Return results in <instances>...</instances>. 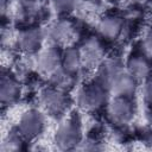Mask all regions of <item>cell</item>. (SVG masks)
<instances>
[{"label": "cell", "mask_w": 152, "mask_h": 152, "mask_svg": "<svg viewBox=\"0 0 152 152\" xmlns=\"http://www.w3.org/2000/svg\"><path fill=\"white\" fill-rule=\"evenodd\" d=\"M52 141L58 150L77 148L83 141V127L78 115H69L55 129Z\"/></svg>", "instance_id": "obj_1"}, {"label": "cell", "mask_w": 152, "mask_h": 152, "mask_svg": "<svg viewBox=\"0 0 152 152\" xmlns=\"http://www.w3.org/2000/svg\"><path fill=\"white\" fill-rule=\"evenodd\" d=\"M109 90L96 80L89 81L78 87L76 93V103L82 110L94 112L108 102Z\"/></svg>", "instance_id": "obj_2"}, {"label": "cell", "mask_w": 152, "mask_h": 152, "mask_svg": "<svg viewBox=\"0 0 152 152\" xmlns=\"http://www.w3.org/2000/svg\"><path fill=\"white\" fill-rule=\"evenodd\" d=\"M38 100L45 114L55 118H61L65 115L70 103L65 89L58 88L52 84L44 87L40 90Z\"/></svg>", "instance_id": "obj_3"}, {"label": "cell", "mask_w": 152, "mask_h": 152, "mask_svg": "<svg viewBox=\"0 0 152 152\" xmlns=\"http://www.w3.org/2000/svg\"><path fill=\"white\" fill-rule=\"evenodd\" d=\"M27 142L38 139L46 128V114L43 109L27 108L18 118L17 126Z\"/></svg>", "instance_id": "obj_4"}, {"label": "cell", "mask_w": 152, "mask_h": 152, "mask_svg": "<svg viewBox=\"0 0 152 152\" xmlns=\"http://www.w3.org/2000/svg\"><path fill=\"white\" fill-rule=\"evenodd\" d=\"M135 113L137 107L133 101V96L113 95V97L107 102V114L115 125L126 126L131 124Z\"/></svg>", "instance_id": "obj_5"}, {"label": "cell", "mask_w": 152, "mask_h": 152, "mask_svg": "<svg viewBox=\"0 0 152 152\" xmlns=\"http://www.w3.org/2000/svg\"><path fill=\"white\" fill-rule=\"evenodd\" d=\"M62 49L58 45L43 48L36 56V68L39 74L51 76L62 66Z\"/></svg>", "instance_id": "obj_6"}, {"label": "cell", "mask_w": 152, "mask_h": 152, "mask_svg": "<svg viewBox=\"0 0 152 152\" xmlns=\"http://www.w3.org/2000/svg\"><path fill=\"white\" fill-rule=\"evenodd\" d=\"M45 40L46 39L44 30L36 26L21 28L17 36V45L19 50L27 55H37L43 49V44Z\"/></svg>", "instance_id": "obj_7"}, {"label": "cell", "mask_w": 152, "mask_h": 152, "mask_svg": "<svg viewBox=\"0 0 152 152\" xmlns=\"http://www.w3.org/2000/svg\"><path fill=\"white\" fill-rule=\"evenodd\" d=\"M23 93V87L19 78L10 70H2L0 80V101L1 104L11 106L19 101Z\"/></svg>", "instance_id": "obj_8"}, {"label": "cell", "mask_w": 152, "mask_h": 152, "mask_svg": "<svg viewBox=\"0 0 152 152\" xmlns=\"http://www.w3.org/2000/svg\"><path fill=\"white\" fill-rule=\"evenodd\" d=\"M45 32V39L51 45H63L68 44V40L72 37L75 32L74 24L65 19L61 18L53 23H51L46 28H44Z\"/></svg>", "instance_id": "obj_9"}, {"label": "cell", "mask_w": 152, "mask_h": 152, "mask_svg": "<svg viewBox=\"0 0 152 152\" xmlns=\"http://www.w3.org/2000/svg\"><path fill=\"white\" fill-rule=\"evenodd\" d=\"M126 70L138 81H145L152 75L150 57L141 50L132 52L126 61Z\"/></svg>", "instance_id": "obj_10"}, {"label": "cell", "mask_w": 152, "mask_h": 152, "mask_svg": "<svg viewBox=\"0 0 152 152\" xmlns=\"http://www.w3.org/2000/svg\"><path fill=\"white\" fill-rule=\"evenodd\" d=\"M125 30V21L122 17L116 13H107L100 18L97 23L99 34L103 39H118Z\"/></svg>", "instance_id": "obj_11"}, {"label": "cell", "mask_w": 152, "mask_h": 152, "mask_svg": "<svg viewBox=\"0 0 152 152\" xmlns=\"http://www.w3.org/2000/svg\"><path fill=\"white\" fill-rule=\"evenodd\" d=\"M122 70H125V65L122 64L121 61H119L118 58H107L103 59L96 66L94 80H96L99 83H101L103 87H106L109 90L110 84Z\"/></svg>", "instance_id": "obj_12"}, {"label": "cell", "mask_w": 152, "mask_h": 152, "mask_svg": "<svg viewBox=\"0 0 152 152\" xmlns=\"http://www.w3.org/2000/svg\"><path fill=\"white\" fill-rule=\"evenodd\" d=\"M81 52H82V58H83V66L95 65L96 68L103 61L104 48L100 38L90 37L84 42L83 46L81 48Z\"/></svg>", "instance_id": "obj_13"}, {"label": "cell", "mask_w": 152, "mask_h": 152, "mask_svg": "<svg viewBox=\"0 0 152 152\" xmlns=\"http://www.w3.org/2000/svg\"><path fill=\"white\" fill-rule=\"evenodd\" d=\"M138 80L133 77L125 68L113 81L109 87V93L112 95L121 96H133L138 89Z\"/></svg>", "instance_id": "obj_14"}, {"label": "cell", "mask_w": 152, "mask_h": 152, "mask_svg": "<svg viewBox=\"0 0 152 152\" xmlns=\"http://www.w3.org/2000/svg\"><path fill=\"white\" fill-rule=\"evenodd\" d=\"M65 72H68L71 76H75L78 74V71L83 68V58L81 49L68 45L62 51V66Z\"/></svg>", "instance_id": "obj_15"}, {"label": "cell", "mask_w": 152, "mask_h": 152, "mask_svg": "<svg viewBox=\"0 0 152 152\" xmlns=\"http://www.w3.org/2000/svg\"><path fill=\"white\" fill-rule=\"evenodd\" d=\"M27 142V140L21 135V133L18 131L17 127H12L8 129L6 135H4L1 150L2 151H17L21 150L23 145Z\"/></svg>", "instance_id": "obj_16"}, {"label": "cell", "mask_w": 152, "mask_h": 152, "mask_svg": "<svg viewBox=\"0 0 152 152\" xmlns=\"http://www.w3.org/2000/svg\"><path fill=\"white\" fill-rule=\"evenodd\" d=\"M51 2L55 11L59 14H69L77 6V0H51Z\"/></svg>", "instance_id": "obj_17"}, {"label": "cell", "mask_w": 152, "mask_h": 152, "mask_svg": "<svg viewBox=\"0 0 152 152\" xmlns=\"http://www.w3.org/2000/svg\"><path fill=\"white\" fill-rule=\"evenodd\" d=\"M142 97L146 104L152 107V75L150 77H147L144 81V86H142Z\"/></svg>", "instance_id": "obj_18"}, {"label": "cell", "mask_w": 152, "mask_h": 152, "mask_svg": "<svg viewBox=\"0 0 152 152\" xmlns=\"http://www.w3.org/2000/svg\"><path fill=\"white\" fill-rule=\"evenodd\" d=\"M84 2H87V4H91V5H96V4H99L100 1H102V0H83Z\"/></svg>", "instance_id": "obj_19"}, {"label": "cell", "mask_w": 152, "mask_h": 152, "mask_svg": "<svg viewBox=\"0 0 152 152\" xmlns=\"http://www.w3.org/2000/svg\"><path fill=\"white\" fill-rule=\"evenodd\" d=\"M107 1H121V0H107Z\"/></svg>", "instance_id": "obj_20"}]
</instances>
